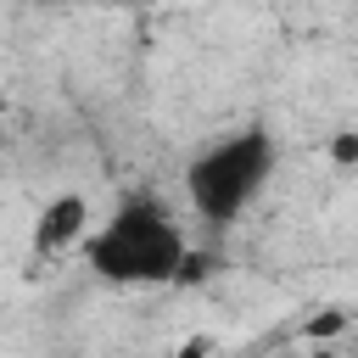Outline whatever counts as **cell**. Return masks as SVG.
Masks as SVG:
<instances>
[{
    "label": "cell",
    "instance_id": "obj_5",
    "mask_svg": "<svg viewBox=\"0 0 358 358\" xmlns=\"http://www.w3.org/2000/svg\"><path fill=\"white\" fill-rule=\"evenodd\" d=\"M123 6H157V0H123Z\"/></svg>",
    "mask_w": 358,
    "mask_h": 358
},
{
    "label": "cell",
    "instance_id": "obj_2",
    "mask_svg": "<svg viewBox=\"0 0 358 358\" xmlns=\"http://www.w3.org/2000/svg\"><path fill=\"white\" fill-rule=\"evenodd\" d=\"M268 179H274V140H268V129H235V134H224V140H213L207 151L190 157L185 201H190V213L201 224L224 229L263 196Z\"/></svg>",
    "mask_w": 358,
    "mask_h": 358
},
{
    "label": "cell",
    "instance_id": "obj_3",
    "mask_svg": "<svg viewBox=\"0 0 358 358\" xmlns=\"http://www.w3.org/2000/svg\"><path fill=\"white\" fill-rule=\"evenodd\" d=\"M34 241H39V252H56V246H84L90 241V201L84 196H50L45 207H39V224H34Z\"/></svg>",
    "mask_w": 358,
    "mask_h": 358
},
{
    "label": "cell",
    "instance_id": "obj_1",
    "mask_svg": "<svg viewBox=\"0 0 358 358\" xmlns=\"http://www.w3.org/2000/svg\"><path fill=\"white\" fill-rule=\"evenodd\" d=\"M84 268L106 285H173L190 268V241L162 201L134 196L101 229H90Z\"/></svg>",
    "mask_w": 358,
    "mask_h": 358
},
{
    "label": "cell",
    "instance_id": "obj_4",
    "mask_svg": "<svg viewBox=\"0 0 358 358\" xmlns=\"http://www.w3.org/2000/svg\"><path fill=\"white\" fill-rule=\"evenodd\" d=\"M330 162H358V134H341V140H330Z\"/></svg>",
    "mask_w": 358,
    "mask_h": 358
}]
</instances>
